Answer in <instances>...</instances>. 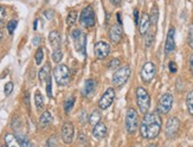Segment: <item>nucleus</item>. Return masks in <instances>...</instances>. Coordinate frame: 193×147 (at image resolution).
<instances>
[{"label":"nucleus","instance_id":"obj_1","mask_svg":"<svg viewBox=\"0 0 193 147\" xmlns=\"http://www.w3.org/2000/svg\"><path fill=\"white\" fill-rule=\"evenodd\" d=\"M162 121L158 112L145 114L140 123V133L143 139H155L161 132Z\"/></svg>","mask_w":193,"mask_h":147},{"label":"nucleus","instance_id":"obj_2","mask_svg":"<svg viewBox=\"0 0 193 147\" xmlns=\"http://www.w3.org/2000/svg\"><path fill=\"white\" fill-rule=\"evenodd\" d=\"M136 103L141 114L148 113V109L151 107V96L143 87H138L136 89Z\"/></svg>","mask_w":193,"mask_h":147},{"label":"nucleus","instance_id":"obj_3","mask_svg":"<svg viewBox=\"0 0 193 147\" xmlns=\"http://www.w3.org/2000/svg\"><path fill=\"white\" fill-rule=\"evenodd\" d=\"M53 76H55V80L58 83V86H67L68 83L70 82V70L67 65L64 64H59L53 70Z\"/></svg>","mask_w":193,"mask_h":147},{"label":"nucleus","instance_id":"obj_4","mask_svg":"<svg viewBox=\"0 0 193 147\" xmlns=\"http://www.w3.org/2000/svg\"><path fill=\"white\" fill-rule=\"evenodd\" d=\"M130 74H132V70L129 65H123L119 68L113 75V84L116 87H122L130 77Z\"/></svg>","mask_w":193,"mask_h":147},{"label":"nucleus","instance_id":"obj_5","mask_svg":"<svg viewBox=\"0 0 193 147\" xmlns=\"http://www.w3.org/2000/svg\"><path fill=\"white\" fill-rule=\"evenodd\" d=\"M126 129L129 134H134L138 128H139V118H138V112L134 108H129L126 114Z\"/></svg>","mask_w":193,"mask_h":147},{"label":"nucleus","instance_id":"obj_6","mask_svg":"<svg viewBox=\"0 0 193 147\" xmlns=\"http://www.w3.org/2000/svg\"><path fill=\"white\" fill-rule=\"evenodd\" d=\"M86 37H87L86 33H83L80 29H73L71 32V38L73 39L76 50L83 55H86V43H87Z\"/></svg>","mask_w":193,"mask_h":147},{"label":"nucleus","instance_id":"obj_7","mask_svg":"<svg viewBox=\"0 0 193 147\" xmlns=\"http://www.w3.org/2000/svg\"><path fill=\"white\" fill-rule=\"evenodd\" d=\"M95 12L91 6H87L80 16V23L82 26L87 27V29H91L95 25Z\"/></svg>","mask_w":193,"mask_h":147},{"label":"nucleus","instance_id":"obj_8","mask_svg":"<svg viewBox=\"0 0 193 147\" xmlns=\"http://www.w3.org/2000/svg\"><path fill=\"white\" fill-rule=\"evenodd\" d=\"M173 106V95L169 93L164 94L159 100L158 107H156V112L159 114H167L171 108Z\"/></svg>","mask_w":193,"mask_h":147},{"label":"nucleus","instance_id":"obj_9","mask_svg":"<svg viewBox=\"0 0 193 147\" xmlns=\"http://www.w3.org/2000/svg\"><path fill=\"white\" fill-rule=\"evenodd\" d=\"M156 74V67L152 62H147L141 69V80L143 83H151Z\"/></svg>","mask_w":193,"mask_h":147},{"label":"nucleus","instance_id":"obj_10","mask_svg":"<svg viewBox=\"0 0 193 147\" xmlns=\"http://www.w3.org/2000/svg\"><path fill=\"white\" fill-rule=\"evenodd\" d=\"M114 100H115V91H114L113 88H108L106 93L102 95V97L99 101V107H100L101 110H104L113 105Z\"/></svg>","mask_w":193,"mask_h":147},{"label":"nucleus","instance_id":"obj_11","mask_svg":"<svg viewBox=\"0 0 193 147\" xmlns=\"http://www.w3.org/2000/svg\"><path fill=\"white\" fill-rule=\"evenodd\" d=\"M179 127H180V121L178 118H171V119H168L166 123V127H165V133H166V136L167 138H174L177 133H178V131H179Z\"/></svg>","mask_w":193,"mask_h":147},{"label":"nucleus","instance_id":"obj_12","mask_svg":"<svg viewBox=\"0 0 193 147\" xmlns=\"http://www.w3.org/2000/svg\"><path fill=\"white\" fill-rule=\"evenodd\" d=\"M109 54H110V45L107 42L101 40L95 44V56L99 60H104Z\"/></svg>","mask_w":193,"mask_h":147},{"label":"nucleus","instance_id":"obj_13","mask_svg":"<svg viewBox=\"0 0 193 147\" xmlns=\"http://www.w3.org/2000/svg\"><path fill=\"white\" fill-rule=\"evenodd\" d=\"M174 50H175V29L171 26L167 32L166 43H165V54H172Z\"/></svg>","mask_w":193,"mask_h":147},{"label":"nucleus","instance_id":"obj_14","mask_svg":"<svg viewBox=\"0 0 193 147\" xmlns=\"http://www.w3.org/2000/svg\"><path fill=\"white\" fill-rule=\"evenodd\" d=\"M75 135V128L71 122H65L62 127V139L65 144H71Z\"/></svg>","mask_w":193,"mask_h":147},{"label":"nucleus","instance_id":"obj_15","mask_svg":"<svg viewBox=\"0 0 193 147\" xmlns=\"http://www.w3.org/2000/svg\"><path fill=\"white\" fill-rule=\"evenodd\" d=\"M149 27H151V18H149V14L148 13H142L139 21V32L141 36H145V34L149 31Z\"/></svg>","mask_w":193,"mask_h":147},{"label":"nucleus","instance_id":"obj_16","mask_svg":"<svg viewBox=\"0 0 193 147\" xmlns=\"http://www.w3.org/2000/svg\"><path fill=\"white\" fill-rule=\"evenodd\" d=\"M107 133H108V131H107V126L103 123V122H99V123H96L93 128V135L96 138V139H103V138H106L107 136Z\"/></svg>","mask_w":193,"mask_h":147},{"label":"nucleus","instance_id":"obj_17","mask_svg":"<svg viewBox=\"0 0 193 147\" xmlns=\"http://www.w3.org/2000/svg\"><path fill=\"white\" fill-rule=\"evenodd\" d=\"M96 87H97V83L95 80H87L84 83V87L82 89V94L83 96L89 97V96H93L94 93L96 91Z\"/></svg>","mask_w":193,"mask_h":147},{"label":"nucleus","instance_id":"obj_18","mask_svg":"<svg viewBox=\"0 0 193 147\" xmlns=\"http://www.w3.org/2000/svg\"><path fill=\"white\" fill-rule=\"evenodd\" d=\"M109 37H110V40L115 44L120 43L121 38H122V29H121V26H119V25L112 26L110 31H109Z\"/></svg>","mask_w":193,"mask_h":147},{"label":"nucleus","instance_id":"obj_19","mask_svg":"<svg viewBox=\"0 0 193 147\" xmlns=\"http://www.w3.org/2000/svg\"><path fill=\"white\" fill-rule=\"evenodd\" d=\"M49 42L51 44V47L56 50V49H59L60 45V36L57 31H51L49 34Z\"/></svg>","mask_w":193,"mask_h":147},{"label":"nucleus","instance_id":"obj_20","mask_svg":"<svg viewBox=\"0 0 193 147\" xmlns=\"http://www.w3.org/2000/svg\"><path fill=\"white\" fill-rule=\"evenodd\" d=\"M52 122V115L50 112H44V113L40 115L39 118V127L40 128H45L47 127L50 123Z\"/></svg>","mask_w":193,"mask_h":147},{"label":"nucleus","instance_id":"obj_21","mask_svg":"<svg viewBox=\"0 0 193 147\" xmlns=\"http://www.w3.org/2000/svg\"><path fill=\"white\" fill-rule=\"evenodd\" d=\"M5 142H6L7 147H21L18 139H17V136L13 135L12 133H7L5 135Z\"/></svg>","mask_w":193,"mask_h":147},{"label":"nucleus","instance_id":"obj_22","mask_svg":"<svg viewBox=\"0 0 193 147\" xmlns=\"http://www.w3.org/2000/svg\"><path fill=\"white\" fill-rule=\"evenodd\" d=\"M15 136H17V139H18V141H19V144H20V146L21 147H33L32 142L30 141V139L27 138L26 135L18 133Z\"/></svg>","mask_w":193,"mask_h":147},{"label":"nucleus","instance_id":"obj_23","mask_svg":"<svg viewBox=\"0 0 193 147\" xmlns=\"http://www.w3.org/2000/svg\"><path fill=\"white\" fill-rule=\"evenodd\" d=\"M100 121H101V112L100 110H94L93 113L90 114V116H89V123L95 126Z\"/></svg>","mask_w":193,"mask_h":147},{"label":"nucleus","instance_id":"obj_24","mask_svg":"<svg viewBox=\"0 0 193 147\" xmlns=\"http://www.w3.org/2000/svg\"><path fill=\"white\" fill-rule=\"evenodd\" d=\"M186 106H187V110H188V114L193 116V90H191L190 93L187 94L186 96Z\"/></svg>","mask_w":193,"mask_h":147},{"label":"nucleus","instance_id":"obj_25","mask_svg":"<svg viewBox=\"0 0 193 147\" xmlns=\"http://www.w3.org/2000/svg\"><path fill=\"white\" fill-rule=\"evenodd\" d=\"M34 103H36V107L38 110H42L43 107H44V100H43V96L39 91H37L36 95H34Z\"/></svg>","mask_w":193,"mask_h":147},{"label":"nucleus","instance_id":"obj_26","mask_svg":"<svg viewBox=\"0 0 193 147\" xmlns=\"http://www.w3.org/2000/svg\"><path fill=\"white\" fill-rule=\"evenodd\" d=\"M149 18H151V25H156V23H158V19H159V10H158V7L155 6L153 7V10H152V12L149 14Z\"/></svg>","mask_w":193,"mask_h":147},{"label":"nucleus","instance_id":"obj_27","mask_svg":"<svg viewBox=\"0 0 193 147\" xmlns=\"http://www.w3.org/2000/svg\"><path fill=\"white\" fill-rule=\"evenodd\" d=\"M49 65H45L44 68H42L39 71V80L42 83H44V82H46V80L49 78Z\"/></svg>","mask_w":193,"mask_h":147},{"label":"nucleus","instance_id":"obj_28","mask_svg":"<svg viewBox=\"0 0 193 147\" xmlns=\"http://www.w3.org/2000/svg\"><path fill=\"white\" fill-rule=\"evenodd\" d=\"M76 21H77V12L76 11H71L70 13L68 14V18H67L68 25L69 26H72Z\"/></svg>","mask_w":193,"mask_h":147},{"label":"nucleus","instance_id":"obj_29","mask_svg":"<svg viewBox=\"0 0 193 147\" xmlns=\"http://www.w3.org/2000/svg\"><path fill=\"white\" fill-rule=\"evenodd\" d=\"M73 103H75V97H73V96L69 97V99L64 102V110H65V113H70V110H71L73 107Z\"/></svg>","mask_w":193,"mask_h":147},{"label":"nucleus","instance_id":"obj_30","mask_svg":"<svg viewBox=\"0 0 193 147\" xmlns=\"http://www.w3.org/2000/svg\"><path fill=\"white\" fill-rule=\"evenodd\" d=\"M63 58V52L60 51L59 49H56V50H53L52 52V60L55 63H59L60 60Z\"/></svg>","mask_w":193,"mask_h":147},{"label":"nucleus","instance_id":"obj_31","mask_svg":"<svg viewBox=\"0 0 193 147\" xmlns=\"http://www.w3.org/2000/svg\"><path fill=\"white\" fill-rule=\"evenodd\" d=\"M146 39H145V45H146V47H151L152 45H153L154 43V33H152V32H147L146 34Z\"/></svg>","mask_w":193,"mask_h":147},{"label":"nucleus","instance_id":"obj_32","mask_svg":"<svg viewBox=\"0 0 193 147\" xmlns=\"http://www.w3.org/2000/svg\"><path fill=\"white\" fill-rule=\"evenodd\" d=\"M17 25H18V21L15 19H12L10 20L8 23H7V31H8V33L10 34H13L14 30H15V27H17Z\"/></svg>","mask_w":193,"mask_h":147},{"label":"nucleus","instance_id":"obj_33","mask_svg":"<svg viewBox=\"0 0 193 147\" xmlns=\"http://www.w3.org/2000/svg\"><path fill=\"white\" fill-rule=\"evenodd\" d=\"M34 58H36V64H42V60L44 58V51H43V47H38V50H37V52H36V56H34Z\"/></svg>","mask_w":193,"mask_h":147},{"label":"nucleus","instance_id":"obj_34","mask_svg":"<svg viewBox=\"0 0 193 147\" xmlns=\"http://www.w3.org/2000/svg\"><path fill=\"white\" fill-rule=\"evenodd\" d=\"M188 45L191 49H193V23L190 25V29H188Z\"/></svg>","mask_w":193,"mask_h":147},{"label":"nucleus","instance_id":"obj_35","mask_svg":"<svg viewBox=\"0 0 193 147\" xmlns=\"http://www.w3.org/2000/svg\"><path fill=\"white\" fill-rule=\"evenodd\" d=\"M46 93L49 97L52 96V82H51V77L50 76H49V78L46 80Z\"/></svg>","mask_w":193,"mask_h":147},{"label":"nucleus","instance_id":"obj_36","mask_svg":"<svg viewBox=\"0 0 193 147\" xmlns=\"http://www.w3.org/2000/svg\"><path fill=\"white\" fill-rule=\"evenodd\" d=\"M46 147H57V138H56L55 135L47 139Z\"/></svg>","mask_w":193,"mask_h":147},{"label":"nucleus","instance_id":"obj_37","mask_svg":"<svg viewBox=\"0 0 193 147\" xmlns=\"http://www.w3.org/2000/svg\"><path fill=\"white\" fill-rule=\"evenodd\" d=\"M120 67V60L119 58H113L109 63V68L110 69H116V68Z\"/></svg>","mask_w":193,"mask_h":147},{"label":"nucleus","instance_id":"obj_38","mask_svg":"<svg viewBox=\"0 0 193 147\" xmlns=\"http://www.w3.org/2000/svg\"><path fill=\"white\" fill-rule=\"evenodd\" d=\"M13 90V83L12 82H8L5 84V95H10Z\"/></svg>","mask_w":193,"mask_h":147},{"label":"nucleus","instance_id":"obj_39","mask_svg":"<svg viewBox=\"0 0 193 147\" xmlns=\"http://www.w3.org/2000/svg\"><path fill=\"white\" fill-rule=\"evenodd\" d=\"M168 69H169V71L172 74H174V73H177V64H175V62H169L168 63Z\"/></svg>","mask_w":193,"mask_h":147},{"label":"nucleus","instance_id":"obj_40","mask_svg":"<svg viewBox=\"0 0 193 147\" xmlns=\"http://www.w3.org/2000/svg\"><path fill=\"white\" fill-rule=\"evenodd\" d=\"M5 16H6V10H5V7L0 6V23L5 19Z\"/></svg>","mask_w":193,"mask_h":147},{"label":"nucleus","instance_id":"obj_41","mask_svg":"<svg viewBox=\"0 0 193 147\" xmlns=\"http://www.w3.org/2000/svg\"><path fill=\"white\" fill-rule=\"evenodd\" d=\"M134 21L136 25H139V21H140L139 20V10H136V8L134 10Z\"/></svg>","mask_w":193,"mask_h":147},{"label":"nucleus","instance_id":"obj_42","mask_svg":"<svg viewBox=\"0 0 193 147\" xmlns=\"http://www.w3.org/2000/svg\"><path fill=\"white\" fill-rule=\"evenodd\" d=\"M44 16L46 17V19L50 20L53 17V11H51V10H49V11H45V12H44Z\"/></svg>","mask_w":193,"mask_h":147},{"label":"nucleus","instance_id":"obj_43","mask_svg":"<svg viewBox=\"0 0 193 147\" xmlns=\"http://www.w3.org/2000/svg\"><path fill=\"white\" fill-rule=\"evenodd\" d=\"M39 42H40V37L39 36H36L33 38V40H32V44H33V45H38Z\"/></svg>","mask_w":193,"mask_h":147},{"label":"nucleus","instance_id":"obj_44","mask_svg":"<svg viewBox=\"0 0 193 147\" xmlns=\"http://www.w3.org/2000/svg\"><path fill=\"white\" fill-rule=\"evenodd\" d=\"M190 69H191V71L193 74V54L190 56Z\"/></svg>","mask_w":193,"mask_h":147},{"label":"nucleus","instance_id":"obj_45","mask_svg":"<svg viewBox=\"0 0 193 147\" xmlns=\"http://www.w3.org/2000/svg\"><path fill=\"white\" fill-rule=\"evenodd\" d=\"M110 1L113 2L114 5H116V6H117V5H120V4H121V0H110Z\"/></svg>","mask_w":193,"mask_h":147},{"label":"nucleus","instance_id":"obj_46","mask_svg":"<svg viewBox=\"0 0 193 147\" xmlns=\"http://www.w3.org/2000/svg\"><path fill=\"white\" fill-rule=\"evenodd\" d=\"M116 16H117V21H119V24H120V25H122V20H121V13H117Z\"/></svg>","mask_w":193,"mask_h":147},{"label":"nucleus","instance_id":"obj_47","mask_svg":"<svg viewBox=\"0 0 193 147\" xmlns=\"http://www.w3.org/2000/svg\"><path fill=\"white\" fill-rule=\"evenodd\" d=\"M37 24H38V19L34 20V23H33V30H37Z\"/></svg>","mask_w":193,"mask_h":147},{"label":"nucleus","instance_id":"obj_48","mask_svg":"<svg viewBox=\"0 0 193 147\" xmlns=\"http://www.w3.org/2000/svg\"><path fill=\"white\" fill-rule=\"evenodd\" d=\"M2 39V31H1V29H0V40Z\"/></svg>","mask_w":193,"mask_h":147},{"label":"nucleus","instance_id":"obj_49","mask_svg":"<svg viewBox=\"0 0 193 147\" xmlns=\"http://www.w3.org/2000/svg\"><path fill=\"white\" fill-rule=\"evenodd\" d=\"M148 147H156V145H154V144H151V145H149Z\"/></svg>","mask_w":193,"mask_h":147},{"label":"nucleus","instance_id":"obj_50","mask_svg":"<svg viewBox=\"0 0 193 147\" xmlns=\"http://www.w3.org/2000/svg\"><path fill=\"white\" fill-rule=\"evenodd\" d=\"M1 147H7V146H1Z\"/></svg>","mask_w":193,"mask_h":147}]
</instances>
